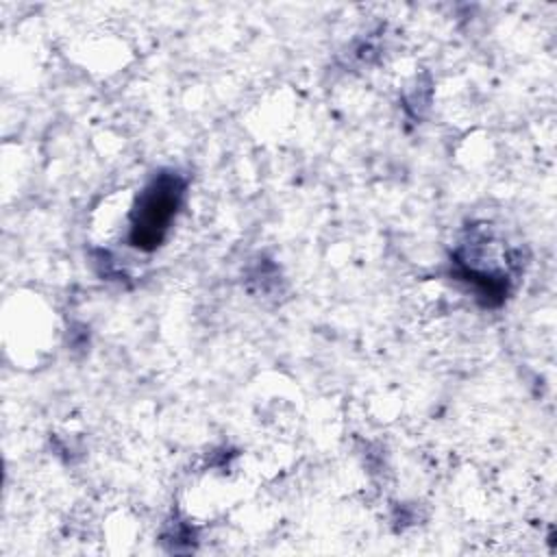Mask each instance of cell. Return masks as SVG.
Listing matches in <instances>:
<instances>
[{"instance_id":"1","label":"cell","mask_w":557,"mask_h":557,"mask_svg":"<svg viewBox=\"0 0 557 557\" xmlns=\"http://www.w3.org/2000/svg\"><path fill=\"white\" fill-rule=\"evenodd\" d=\"M185 196V181L181 174L159 172L137 196L131 213V246L139 250H154L170 231L172 220Z\"/></svg>"}]
</instances>
